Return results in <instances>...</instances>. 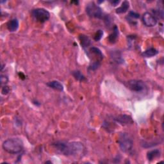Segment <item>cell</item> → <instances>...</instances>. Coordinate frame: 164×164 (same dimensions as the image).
Segmentation results:
<instances>
[{"instance_id": "obj_12", "label": "cell", "mask_w": 164, "mask_h": 164, "mask_svg": "<svg viewBox=\"0 0 164 164\" xmlns=\"http://www.w3.org/2000/svg\"><path fill=\"white\" fill-rule=\"evenodd\" d=\"M161 155V151L159 149H154L150 151L147 154V158L149 161H152L156 158L160 157Z\"/></svg>"}, {"instance_id": "obj_5", "label": "cell", "mask_w": 164, "mask_h": 164, "mask_svg": "<svg viewBox=\"0 0 164 164\" xmlns=\"http://www.w3.org/2000/svg\"><path fill=\"white\" fill-rule=\"evenodd\" d=\"M86 12L88 16L98 19H101L103 16L102 9L94 2H91L87 5Z\"/></svg>"}, {"instance_id": "obj_20", "label": "cell", "mask_w": 164, "mask_h": 164, "mask_svg": "<svg viewBox=\"0 0 164 164\" xmlns=\"http://www.w3.org/2000/svg\"><path fill=\"white\" fill-rule=\"evenodd\" d=\"M129 16L132 18H134V19H138V18L140 17V15L135 12H130L129 13Z\"/></svg>"}, {"instance_id": "obj_4", "label": "cell", "mask_w": 164, "mask_h": 164, "mask_svg": "<svg viewBox=\"0 0 164 164\" xmlns=\"http://www.w3.org/2000/svg\"><path fill=\"white\" fill-rule=\"evenodd\" d=\"M32 15L34 19L41 23L47 21L50 17V12L42 8H37L33 9L32 12Z\"/></svg>"}, {"instance_id": "obj_18", "label": "cell", "mask_w": 164, "mask_h": 164, "mask_svg": "<svg viewBox=\"0 0 164 164\" xmlns=\"http://www.w3.org/2000/svg\"><path fill=\"white\" fill-rule=\"evenodd\" d=\"M103 35V32L101 30H99L97 31L96 33L95 34V36H94V40L96 41H99L101 39Z\"/></svg>"}, {"instance_id": "obj_19", "label": "cell", "mask_w": 164, "mask_h": 164, "mask_svg": "<svg viewBox=\"0 0 164 164\" xmlns=\"http://www.w3.org/2000/svg\"><path fill=\"white\" fill-rule=\"evenodd\" d=\"M10 88H9V87L8 86H4L3 88H2V93L3 95H6L8 94L9 93H10Z\"/></svg>"}, {"instance_id": "obj_8", "label": "cell", "mask_w": 164, "mask_h": 164, "mask_svg": "<svg viewBox=\"0 0 164 164\" xmlns=\"http://www.w3.org/2000/svg\"><path fill=\"white\" fill-rule=\"evenodd\" d=\"M114 120L123 126L128 125L133 123L132 118L127 115H119L114 118Z\"/></svg>"}, {"instance_id": "obj_14", "label": "cell", "mask_w": 164, "mask_h": 164, "mask_svg": "<svg viewBox=\"0 0 164 164\" xmlns=\"http://www.w3.org/2000/svg\"><path fill=\"white\" fill-rule=\"evenodd\" d=\"M158 53V51L154 48H150L148 50H145L143 53L142 55L145 57H153L154 56L157 55V54Z\"/></svg>"}, {"instance_id": "obj_9", "label": "cell", "mask_w": 164, "mask_h": 164, "mask_svg": "<svg viewBox=\"0 0 164 164\" xmlns=\"http://www.w3.org/2000/svg\"><path fill=\"white\" fill-rule=\"evenodd\" d=\"M79 40H80V44L82 48H87L90 46L91 42H90V39L87 37V35H84V34H81L79 36Z\"/></svg>"}, {"instance_id": "obj_16", "label": "cell", "mask_w": 164, "mask_h": 164, "mask_svg": "<svg viewBox=\"0 0 164 164\" xmlns=\"http://www.w3.org/2000/svg\"><path fill=\"white\" fill-rule=\"evenodd\" d=\"M112 58L117 63H122L123 62V59L122 58L121 54L119 51H114L112 52Z\"/></svg>"}, {"instance_id": "obj_6", "label": "cell", "mask_w": 164, "mask_h": 164, "mask_svg": "<svg viewBox=\"0 0 164 164\" xmlns=\"http://www.w3.org/2000/svg\"><path fill=\"white\" fill-rule=\"evenodd\" d=\"M126 86L133 92L140 93L146 88V85L142 80H132L126 83Z\"/></svg>"}, {"instance_id": "obj_11", "label": "cell", "mask_w": 164, "mask_h": 164, "mask_svg": "<svg viewBox=\"0 0 164 164\" xmlns=\"http://www.w3.org/2000/svg\"><path fill=\"white\" fill-rule=\"evenodd\" d=\"M47 85L49 86L50 88H52L54 90H57L58 91H62L63 90V85L58 81L54 80V81H50L47 84Z\"/></svg>"}, {"instance_id": "obj_1", "label": "cell", "mask_w": 164, "mask_h": 164, "mask_svg": "<svg viewBox=\"0 0 164 164\" xmlns=\"http://www.w3.org/2000/svg\"><path fill=\"white\" fill-rule=\"evenodd\" d=\"M53 146L66 156H76L84 150L83 144L78 142L57 141L53 144Z\"/></svg>"}, {"instance_id": "obj_7", "label": "cell", "mask_w": 164, "mask_h": 164, "mask_svg": "<svg viewBox=\"0 0 164 164\" xmlns=\"http://www.w3.org/2000/svg\"><path fill=\"white\" fill-rule=\"evenodd\" d=\"M142 21L144 24L148 27H153L157 24L156 17L149 12H145L143 15Z\"/></svg>"}, {"instance_id": "obj_13", "label": "cell", "mask_w": 164, "mask_h": 164, "mask_svg": "<svg viewBox=\"0 0 164 164\" xmlns=\"http://www.w3.org/2000/svg\"><path fill=\"white\" fill-rule=\"evenodd\" d=\"M118 36H119V30H118V28L115 26L113 29V32L109 35L108 41L110 43H115L118 38Z\"/></svg>"}, {"instance_id": "obj_3", "label": "cell", "mask_w": 164, "mask_h": 164, "mask_svg": "<svg viewBox=\"0 0 164 164\" xmlns=\"http://www.w3.org/2000/svg\"><path fill=\"white\" fill-rule=\"evenodd\" d=\"M118 143H119L121 149L125 153L130 151L133 148L132 140L130 139L129 135L125 133L121 134Z\"/></svg>"}, {"instance_id": "obj_2", "label": "cell", "mask_w": 164, "mask_h": 164, "mask_svg": "<svg viewBox=\"0 0 164 164\" xmlns=\"http://www.w3.org/2000/svg\"><path fill=\"white\" fill-rule=\"evenodd\" d=\"M2 147L3 149L8 153L17 154L23 149V142L22 140L18 138H11L5 140Z\"/></svg>"}, {"instance_id": "obj_15", "label": "cell", "mask_w": 164, "mask_h": 164, "mask_svg": "<svg viewBox=\"0 0 164 164\" xmlns=\"http://www.w3.org/2000/svg\"><path fill=\"white\" fill-rule=\"evenodd\" d=\"M129 7H130L129 2H127V1H124V2H123V3H122V5L120 7L117 8L116 9V13L117 14L125 13L126 12H127V10H128Z\"/></svg>"}, {"instance_id": "obj_17", "label": "cell", "mask_w": 164, "mask_h": 164, "mask_svg": "<svg viewBox=\"0 0 164 164\" xmlns=\"http://www.w3.org/2000/svg\"><path fill=\"white\" fill-rule=\"evenodd\" d=\"M72 75H73V76L78 81H84L85 80V76L82 75L81 73V72L79 71H75L72 72Z\"/></svg>"}, {"instance_id": "obj_10", "label": "cell", "mask_w": 164, "mask_h": 164, "mask_svg": "<svg viewBox=\"0 0 164 164\" xmlns=\"http://www.w3.org/2000/svg\"><path fill=\"white\" fill-rule=\"evenodd\" d=\"M19 24L18 20L17 19H13L8 23L7 28L10 32H14L19 28Z\"/></svg>"}, {"instance_id": "obj_22", "label": "cell", "mask_w": 164, "mask_h": 164, "mask_svg": "<svg viewBox=\"0 0 164 164\" xmlns=\"http://www.w3.org/2000/svg\"><path fill=\"white\" fill-rule=\"evenodd\" d=\"M119 2H120L119 1H113V2H111V3H112V5L116 6V5H117L119 3Z\"/></svg>"}, {"instance_id": "obj_21", "label": "cell", "mask_w": 164, "mask_h": 164, "mask_svg": "<svg viewBox=\"0 0 164 164\" xmlns=\"http://www.w3.org/2000/svg\"><path fill=\"white\" fill-rule=\"evenodd\" d=\"M8 81V77L5 76V75H2L1 76V83L2 84H6L7 82Z\"/></svg>"}]
</instances>
